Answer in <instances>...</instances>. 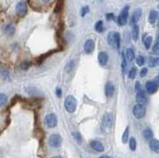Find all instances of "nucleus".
Instances as JSON below:
<instances>
[{
	"mask_svg": "<svg viewBox=\"0 0 159 158\" xmlns=\"http://www.w3.org/2000/svg\"><path fill=\"white\" fill-rule=\"evenodd\" d=\"M77 106V101L73 95H68L64 100V107L68 113L75 112Z\"/></svg>",
	"mask_w": 159,
	"mask_h": 158,
	"instance_id": "obj_1",
	"label": "nucleus"
},
{
	"mask_svg": "<svg viewBox=\"0 0 159 158\" xmlns=\"http://www.w3.org/2000/svg\"><path fill=\"white\" fill-rule=\"evenodd\" d=\"M129 10L130 7L128 5H127L121 10L120 14L118 17V23L119 25H125L127 24L128 16H129Z\"/></svg>",
	"mask_w": 159,
	"mask_h": 158,
	"instance_id": "obj_2",
	"label": "nucleus"
},
{
	"mask_svg": "<svg viewBox=\"0 0 159 158\" xmlns=\"http://www.w3.org/2000/svg\"><path fill=\"white\" fill-rule=\"evenodd\" d=\"M49 144L52 148H59L62 144V138L58 133H53L49 138Z\"/></svg>",
	"mask_w": 159,
	"mask_h": 158,
	"instance_id": "obj_3",
	"label": "nucleus"
},
{
	"mask_svg": "<svg viewBox=\"0 0 159 158\" xmlns=\"http://www.w3.org/2000/svg\"><path fill=\"white\" fill-rule=\"evenodd\" d=\"M27 4L25 1H20L16 5L15 11L18 17H24L27 14Z\"/></svg>",
	"mask_w": 159,
	"mask_h": 158,
	"instance_id": "obj_4",
	"label": "nucleus"
},
{
	"mask_svg": "<svg viewBox=\"0 0 159 158\" xmlns=\"http://www.w3.org/2000/svg\"><path fill=\"white\" fill-rule=\"evenodd\" d=\"M133 115L138 119H141L142 118L146 115V107L144 105L141 104H136L135 106L133 107Z\"/></svg>",
	"mask_w": 159,
	"mask_h": 158,
	"instance_id": "obj_5",
	"label": "nucleus"
},
{
	"mask_svg": "<svg viewBox=\"0 0 159 158\" xmlns=\"http://www.w3.org/2000/svg\"><path fill=\"white\" fill-rule=\"evenodd\" d=\"M46 123L49 128H54L57 125V118L55 114H49L45 118Z\"/></svg>",
	"mask_w": 159,
	"mask_h": 158,
	"instance_id": "obj_6",
	"label": "nucleus"
},
{
	"mask_svg": "<svg viewBox=\"0 0 159 158\" xmlns=\"http://www.w3.org/2000/svg\"><path fill=\"white\" fill-rule=\"evenodd\" d=\"M84 52L89 54V53H92V52L94 51V49H95V42L92 39H88L85 41L84 43Z\"/></svg>",
	"mask_w": 159,
	"mask_h": 158,
	"instance_id": "obj_7",
	"label": "nucleus"
},
{
	"mask_svg": "<svg viewBox=\"0 0 159 158\" xmlns=\"http://www.w3.org/2000/svg\"><path fill=\"white\" fill-rule=\"evenodd\" d=\"M112 117L111 115L108 113H105L104 115L103 116L102 123L104 125V127L107 129H110L112 125Z\"/></svg>",
	"mask_w": 159,
	"mask_h": 158,
	"instance_id": "obj_8",
	"label": "nucleus"
},
{
	"mask_svg": "<svg viewBox=\"0 0 159 158\" xmlns=\"http://www.w3.org/2000/svg\"><path fill=\"white\" fill-rule=\"evenodd\" d=\"M136 101L138 104H141V105H145L147 103V98L146 96L145 92L143 91H142V89L139 91L138 93H137Z\"/></svg>",
	"mask_w": 159,
	"mask_h": 158,
	"instance_id": "obj_9",
	"label": "nucleus"
},
{
	"mask_svg": "<svg viewBox=\"0 0 159 158\" xmlns=\"http://www.w3.org/2000/svg\"><path fill=\"white\" fill-rule=\"evenodd\" d=\"M158 86L154 81H148L146 84V90L149 94H154L158 91Z\"/></svg>",
	"mask_w": 159,
	"mask_h": 158,
	"instance_id": "obj_10",
	"label": "nucleus"
},
{
	"mask_svg": "<svg viewBox=\"0 0 159 158\" xmlns=\"http://www.w3.org/2000/svg\"><path fill=\"white\" fill-rule=\"evenodd\" d=\"M90 146L92 147V149H93L94 150L97 152H104V147L102 143L99 141H92L90 142Z\"/></svg>",
	"mask_w": 159,
	"mask_h": 158,
	"instance_id": "obj_11",
	"label": "nucleus"
},
{
	"mask_svg": "<svg viewBox=\"0 0 159 158\" xmlns=\"http://www.w3.org/2000/svg\"><path fill=\"white\" fill-rule=\"evenodd\" d=\"M142 15V10L140 8H138L134 10V14L131 17V20H130V23L132 25H134V24H137L138 22L139 21L140 18H141Z\"/></svg>",
	"mask_w": 159,
	"mask_h": 158,
	"instance_id": "obj_12",
	"label": "nucleus"
},
{
	"mask_svg": "<svg viewBox=\"0 0 159 158\" xmlns=\"http://www.w3.org/2000/svg\"><path fill=\"white\" fill-rule=\"evenodd\" d=\"M98 61L99 63L102 66L106 65L108 61V55L106 52H101L98 55Z\"/></svg>",
	"mask_w": 159,
	"mask_h": 158,
	"instance_id": "obj_13",
	"label": "nucleus"
},
{
	"mask_svg": "<svg viewBox=\"0 0 159 158\" xmlns=\"http://www.w3.org/2000/svg\"><path fill=\"white\" fill-rule=\"evenodd\" d=\"M105 92L107 97H111L115 93V87L111 82H107L105 86Z\"/></svg>",
	"mask_w": 159,
	"mask_h": 158,
	"instance_id": "obj_14",
	"label": "nucleus"
},
{
	"mask_svg": "<svg viewBox=\"0 0 159 158\" xmlns=\"http://www.w3.org/2000/svg\"><path fill=\"white\" fill-rule=\"evenodd\" d=\"M124 56H125L126 61H129V62H131L134 58H135V55H134V50L130 49V48H128L126 50V52L124 53Z\"/></svg>",
	"mask_w": 159,
	"mask_h": 158,
	"instance_id": "obj_15",
	"label": "nucleus"
},
{
	"mask_svg": "<svg viewBox=\"0 0 159 158\" xmlns=\"http://www.w3.org/2000/svg\"><path fill=\"white\" fill-rule=\"evenodd\" d=\"M150 148L152 151L158 154L159 152V142L157 139H151L150 141Z\"/></svg>",
	"mask_w": 159,
	"mask_h": 158,
	"instance_id": "obj_16",
	"label": "nucleus"
},
{
	"mask_svg": "<svg viewBox=\"0 0 159 158\" xmlns=\"http://www.w3.org/2000/svg\"><path fill=\"white\" fill-rule=\"evenodd\" d=\"M158 13L157 10H151L150 12V14H149V22L150 24H154L155 22L158 19Z\"/></svg>",
	"mask_w": 159,
	"mask_h": 158,
	"instance_id": "obj_17",
	"label": "nucleus"
},
{
	"mask_svg": "<svg viewBox=\"0 0 159 158\" xmlns=\"http://www.w3.org/2000/svg\"><path fill=\"white\" fill-rule=\"evenodd\" d=\"M55 51H57V50H52V51L47 52L46 53H45V54L41 55L40 57H38V59H37V63L38 64H41L44 61H45V60H46V58H48L49 57H50V56H51V55H52L53 52H55Z\"/></svg>",
	"mask_w": 159,
	"mask_h": 158,
	"instance_id": "obj_18",
	"label": "nucleus"
},
{
	"mask_svg": "<svg viewBox=\"0 0 159 158\" xmlns=\"http://www.w3.org/2000/svg\"><path fill=\"white\" fill-rule=\"evenodd\" d=\"M131 35L134 41H137V40H138L139 36V27L137 24H134V25H133V26H132Z\"/></svg>",
	"mask_w": 159,
	"mask_h": 158,
	"instance_id": "obj_19",
	"label": "nucleus"
},
{
	"mask_svg": "<svg viewBox=\"0 0 159 158\" xmlns=\"http://www.w3.org/2000/svg\"><path fill=\"white\" fill-rule=\"evenodd\" d=\"M64 0H57L56 2V6L54 8V13H60L64 8Z\"/></svg>",
	"mask_w": 159,
	"mask_h": 158,
	"instance_id": "obj_20",
	"label": "nucleus"
},
{
	"mask_svg": "<svg viewBox=\"0 0 159 158\" xmlns=\"http://www.w3.org/2000/svg\"><path fill=\"white\" fill-rule=\"evenodd\" d=\"M115 33L116 32L111 31L107 34V42L111 47L116 49V44H115Z\"/></svg>",
	"mask_w": 159,
	"mask_h": 158,
	"instance_id": "obj_21",
	"label": "nucleus"
},
{
	"mask_svg": "<svg viewBox=\"0 0 159 158\" xmlns=\"http://www.w3.org/2000/svg\"><path fill=\"white\" fill-rule=\"evenodd\" d=\"M142 135L146 140L150 141L151 139H153V137H154V133H153V131L147 128V129L144 130V131H143V133H142Z\"/></svg>",
	"mask_w": 159,
	"mask_h": 158,
	"instance_id": "obj_22",
	"label": "nucleus"
},
{
	"mask_svg": "<svg viewBox=\"0 0 159 158\" xmlns=\"http://www.w3.org/2000/svg\"><path fill=\"white\" fill-rule=\"evenodd\" d=\"M4 31H5V33L7 34V35H9V36H12V35H14V32H15V28H14V26L13 25L9 24V25H7L6 26H5Z\"/></svg>",
	"mask_w": 159,
	"mask_h": 158,
	"instance_id": "obj_23",
	"label": "nucleus"
},
{
	"mask_svg": "<svg viewBox=\"0 0 159 158\" xmlns=\"http://www.w3.org/2000/svg\"><path fill=\"white\" fill-rule=\"evenodd\" d=\"M0 76L2 79L4 80H9L10 79V72L8 70L5 69V68H2L0 70Z\"/></svg>",
	"mask_w": 159,
	"mask_h": 158,
	"instance_id": "obj_24",
	"label": "nucleus"
},
{
	"mask_svg": "<svg viewBox=\"0 0 159 158\" xmlns=\"http://www.w3.org/2000/svg\"><path fill=\"white\" fill-rule=\"evenodd\" d=\"M120 34L118 32H116L115 33V44H116V49H119V48H120Z\"/></svg>",
	"mask_w": 159,
	"mask_h": 158,
	"instance_id": "obj_25",
	"label": "nucleus"
},
{
	"mask_svg": "<svg viewBox=\"0 0 159 158\" xmlns=\"http://www.w3.org/2000/svg\"><path fill=\"white\" fill-rule=\"evenodd\" d=\"M128 139H129V127H127L122 135V142L125 144L128 142Z\"/></svg>",
	"mask_w": 159,
	"mask_h": 158,
	"instance_id": "obj_26",
	"label": "nucleus"
},
{
	"mask_svg": "<svg viewBox=\"0 0 159 158\" xmlns=\"http://www.w3.org/2000/svg\"><path fill=\"white\" fill-rule=\"evenodd\" d=\"M153 41V37L151 36H148L146 37L144 40V45H145V48L146 49H149L151 46V44H152Z\"/></svg>",
	"mask_w": 159,
	"mask_h": 158,
	"instance_id": "obj_27",
	"label": "nucleus"
},
{
	"mask_svg": "<svg viewBox=\"0 0 159 158\" xmlns=\"http://www.w3.org/2000/svg\"><path fill=\"white\" fill-rule=\"evenodd\" d=\"M95 29L98 33H102L104 31V22H103V21H99L95 23Z\"/></svg>",
	"mask_w": 159,
	"mask_h": 158,
	"instance_id": "obj_28",
	"label": "nucleus"
},
{
	"mask_svg": "<svg viewBox=\"0 0 159 158\" xmlns=\"http://www.w3.org/2000/svg\"><path fill=\"white\" fill-rule=\"evenodd\" d=\"M7 102V96L4 93H0V107L6 105Z\"/></svg>",
	"mask_w": 159,
	"mask_h": 158,
	"instance_id": "obj_29",
	"label": "nucleus"
},
{
	"mask_svg": "<svg viewBox=\"0 0 159 158\" xmlns=\"http://www.w3.org/2000/svg\"><path fill=\"white\" fill-rule=\"evenodd\" d=\"M129 146H130V150H132V151H134V150L136 149L137 142H136V140H135V138H130Z\"/></svg>",
	"mask_w": 159,
	"mask_h": 158,
	"instance_id": "obj_30",
	"label": "nucleus"
},
{
	"mask_svg": "<svg viewBox=\"0 0 159 158\" xmlns=\"http://www.w3.org/2000/svg\"><path fill=\"white\" fill-rule=\"evenodd\" d=\"M74 66H75V62L74 61H68V64L65 65V71L67 72H70L73 71V69L74 68Z\"/></svg>",
	"mask_w": 159,
	"mask_h": 158,
	"instance_id": "obj_31",
	"label": "nucleus"
},
{
	"mask_svg": "<svg viewBox=\"0 0 159 158\" xmlns=\"http://www.w3.org/2000/svg\"><path fill=\"white\" fill-rule=\"evenodd\" d=\"M30 67V63L29 61H22V63L20 64V68L23 71H26L28 70Z\"/></svg>",
	"mask_w": 159,
	"mask_h": 158,
	"instance_id": "obj_32",
	"label": "nucleus"
},
{
	"mask_svg": "<svg viewBox=\"0 0 159 158\" xmlns=\"http://www.w3.org/2000/svg\"><path fill=\"white\" fill-rule=\"evenodd\" d=\"M158 64V57L150 59V61H149V66H150V68L156 67Z\"/></svg>",
	"mask_w": 159,
	"mask_h": 158,
	"instance_id": "obj_33",
	"label": "nucleus"
},
{
	"mask_svg": "<svg viewBox=\"0 0 159 158\" xmlns=\"http://www.w3.org/2000/svg\"><path fill=\"white\" fill-rule=\"evenodd\" d=\"M73 137L76 141V142H78L79 144H80L82 142V136L79 132H73Z\"/></svg>",
	"mask_w": 159,
	"mask_h": 158,
	"instance_id": "obj_34",
	"label": "nucleus"
},
{
	"mask_svg": "<svg viewBox=\"0 0 159 158\" xmlns=\"http://www.w3.org/2000/svg\"><path fill=\"white\" fill-rule=\"evenodd\" d=\"M137 74V68H132L130 70L129 73H128V77H129L130 79H133L135 78Z\"/></svg>",
	"mask_w": 159,
	"mask_h": 158,
	"instance_id": "obj_35",
	"label": "nucleus"
},
{
	"mask_svg": "<svg viewBox=\"0 0 159 158\" xmlns=\"http://www.w3.org/2000/svg\"><path fill=\"white\" fill-rule=\"evenodd\" d=\"M136 64L139 66H142L145 64V58L142 56H138L136 57Z\"/></svg>",
	"mask_w": 159,
	"mask_h": 158,
	"instance_id": "obj_36",
	"label": "nucleus"
},
{
	"mask_svg": "<svg viewBox=\"0 0 159 158\" xmlns=\"http://www.w3.org/2000/svg\"><path fill=\"white\" fill-rule=\"evenodd\" d=\"M121 67H122V70H123V73L125 72V68L127 67V61H126L125 56L124 53H122V61H121Z\"/></svg>",
	"mask_w": 159,
	"mask_h": 158,
	"instance_id": "obj_37",
	"label": "nucleus"
},
{
	"mask_svg": "<svg viewBox=\"0 0 159 158\" xmlns=\"http://www.w3.org/2000/svg\"><path fill=\"white\" fill-rule=\"evenodd\" d=\"M88 12H89L88 6H84V7H83L81 8V10H80V15H81V17H84V16L86 15Z\"/></svg>",
	"mask_w": 159,
	"mask_h": 158,
	"instance_id": "obj_38",
	"label": "nucleus"
},
{
	"mask_svg": "<svg viewBox=\"0 0 159 158\" xmlns=\"http://www.w3.org/2000/svg\"><path fill=\"white\" fill-rule=\"evenodd\" d=\"M153 52H154V53H156V54H158V52H159V43H158V41H156V43L154 44V47H153Z\"/></svg>",
	"mask_w": 159,
	"mask_h": 158,
	"instance_id": "obj_39",
	"label": "nucleus"
},
{
	"mask_svg": "<svg viewBox=\"0 0 159 158\" xmlns=\"http://www.w3.org/2000/svg\"><path fill=\"white\" fill-rule=\"evenodd\" d=\"M147 72H148L147 68H143L141 70V72H140V76L145 77L147 75Z\"/></svg>",
	"mask_w": 159,
	"mask_h": 158,
	"instance_id": "obj_40",
	"label": "nucleus"
},
{
	"mask_svg": "<svg viewBox=\"0 0 159 158\" xmlns=\"http://www.w3.org/2000/svg\"><path fill=\"white\" fill-rule=\"evenodd\" d=\"M22 100V98L20 97V96H18V95H16V96H14V98L11 101V105H14V104L17 103V102H19L20 100Z\"/></svg>",
	"mask_w": 159,
	"mask_h": 158,
	"instance_id": "obj_41",
	"label": "nucleus"
},
{
	"mask_svg": "<svg viewBox=\"0 0 159 158\" xmlns=\"http://www.w3.org/2000/svg\"><path fill=\"white\" fill-rule=\"evenodd\" d=\"M106 18H107V21H111L115 18V16H114L113 13H108V14H106Z\"/></svg>",
	"mask_w": 159,
	"mask_h": 158,
	"instance_id": "obj_42",
	"label": "nucleus"
},
{
	"mask_svg": "<svg viewBox=\"0 0 159 158\" xmlns=\"http://www.w3.org/2000/svg\"><path fill=\"white\" fill-rule=\"evenodd\" d=\"M56 95H57V97H60V98L62 97V91L60 88H57V89H56Z\"/></svg>",
	"mask_w": 159,
	"mask_h": 158,
	"instance_id": "obj_43",
	"label": "nucleus"
},
{
	"mask_svg": "<svg viewBox=\"0 0 159 158\" xmlns=\"http://www.w3.org/2000/svg\"><path fill=\"white\" fill-rule=\"evenodd\" d=\"M135 90H136L137 91H139L141 90V86H140L139 82H136V84H135Z\"/></svg>",
	"mask_w": 159,
	"mask_h": 158,
	"instance_id": "obj_44",
	"label": "nucleus"
},
{
	"mask_svg": "<svg viewBox=\"0 0 159 158\" xmlns=\"http://www.w3.org/2000/svg\"><path fill=\"white\" fill-rule=\"evenodd\" d=\"M100 158H112L111 157H109V156H101V157H100Z\"/></svg>",
	"mask_w": 159,
	"mask_h": 158,
	"instance_id": "obj_45",
	"label": "nucleus"
},
{
	"mask_svg": "<svg viewBox=\"0 0 159 158\" xmlns=\"http://www.w3.org/2000/svg\"><path fill=\"white\" fill-rule=\"evenodd\" d=\"M41 1H42V2H49L50 1V0H41Z\"/></svg>",
	"mask_w": 159,
	"mask_h": 158,
	"instance_id": "obj_46",
	"label": "nucleus"
},
{
	"mask_svg": "<svg viewBox=\"0 0 159 158\" xmlns=\"http://www.w3.org/2000/svg\"><path fill=\"white\" fill-rule=\"evenodd\" d=\"M52 158H63L62 157H60V156H57V157H54Z\"/></svg>",
	"mask_w": 159,
	"mask_h": 158,
	"instance_id": "obj_47",
	"label": "nucleus"
},
{
	"mask_svg": "<svg viewBox=\"0 0 159 158\" xmlns=\"http://www.w3.org/2000/svg\"><path fill=\"white\" fill-rule=\"evenodd\" d=\"M27 2L30 5V2H31V0H27Z\"/></svg>",
	"mask_w": 159,
	"mask_h": 158,
	"instance_id": "obj_48",
	"label": "nucleus"
}]
</instances>
